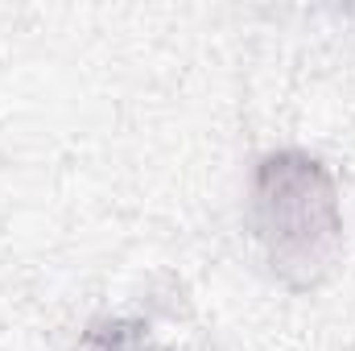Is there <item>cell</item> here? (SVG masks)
I'll use <instances>...</instances> for the list:
<instances>
[{"label":"cell","mask_w":355,"mask_h":351,"mask_svg":"<svg viewBox=\"0 0 355 351\" xmlns=\"http://www.w3.org/2000/svg\"><path fill=\"white\" fill-rule=\"evenodd\" d=\"M248 223L268 273L289 293L322 289L343 261V194L310 149H268L248 178Z\"/></svg>","instance_id":"obj_1"},{"label":"cell","mask_w":355,"mask_h":351,"mask_svg":"<svg viewBox=\"0 0 355 351\" xmlns=\"http://www.w3.org/2000/svg\"><path fill=\"white\" fill-rule=\"evenodd\" d=\"M75 351H162V343L153 339V327L145 318L103 314V318L87 323V331L79 335Z\"/></svg>","instance_id":"obj_2"}]
</instances>
